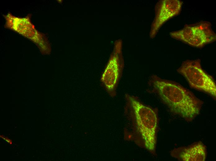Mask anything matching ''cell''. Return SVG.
Instances as JSON below:
<instances>
[{
  "instance_id": "obj_1",
  "label": "cell",
  "mask_w": 216,
  "mask_h": 161,
  "mask_svg": "<svg viewBox=\"0 0 216 161\" xmlns=\"http://www.w3.org/2000/svg\"><path fill=\"white\" fill-rule=\"evenodd\" d=\"M151 85L174 112L187 120L199 114L203 102L191 92L175 82L153 76Z\"/></svg>"
},
{
  "instance_id": "obj_2",
  "label": "cell",
  "mask_w": 216,
  "mask_h": 161,
  "mask_svg": "<svg viewBox=\"0 0 216 161\" xmlns=\"http://www.w3.org/2000/svg\"><path fill=\"white\" fill-rule=\"evenodd\" d=\"M125 99V113L132 120L135 133L145 148L155 153L158 120L156 112L133 96L126 94Z\"/></svg>"
},
{
  "instance_id": "obj_3",
  "label": "cell",
  "mask_w": 216,
  "mask_h": 161,
  "mask_svg": "<svg viewBox=\"0 0 216 161\" xmlns=\"http://www.w3.org/2000/svg\"><path fill=\"white\" fill-rule=\"evenodd\" d=\"M170 35L173 39L198 48L216 40V35L210 23L206 21L185 25L181 29L171 32Z\"/></svg>"
},
{
  "instance_id": "obj_4",
  "label": "cell",
  "mask_w": 216,
  "mask_h": 161,
  "mask_svg": "<svg viewBox=\"0 0 216 161\" xmlns=\"http://www.w3.org/2000/svg\"><path fill=\"white\" fill-rule=\"evenodd\" d=\"M177 71L185 77L191 87L216 97L215 82L202 68L200 59L184 61Z\"/></svg>"
},
{
  "instance_id": "obj_5",
  "label": "cell",
  "mask_w": 216,
  "mask_h": 161,
  "mask_svg": "<svg viewBox=\"0 0 216 161\" xmlns=\"http://www.w3.org/2000/svg\"><path fill=\"white\" fill-rule=\"evenodd\" d=\"M121 49V44L117 46L102 77L107 91L112 96L115 95L123 68L124 62Z\"/></svg>"
},
{
  "instance_id": "obj_6",
  "label": "cell",
  "mask_w": 216,
  "mask_h": 161,
  "mask_svg": "<svg viewBox=\"0 0 216 161\" xmlns=\"http://www.w3.org/2000/svg\"><path fill=\"white\" fill-rule=\"evenodd\" d=\"M183 2L179 0L159 1L155 7V15L152 24L150 36L154 38L162 26L166 21L179 14Z\"/></svg>"
},
{
  "instance_id": "obj_7",
  "label": "cell",
  "mask_w": 216,
  "mask_h": 161,
  "mask_svg": "<svg viewBox=\"0 0 216 161\" xmlns=\"http://www.w3.org/2000/svg\"><path fill=\"white\" fill-rule=\"evenodd\" d=\"M205 146L201 142L187 147L175 149L171 153L172 156L183 161H204L206 153Z\"/></svg>"
},
{
  "instance_id": "obj_8",
  "label": "cell",
  "mask_w": 216,
  "mask_h": 161,
  "mask_svg": "<svg viewBox=\"0 0 216 161\" xmlns=\"http://www.w3.org/2000/svg\"><path fill=\"white\" fill-rule=\"evenodd\" d=\"M0 137L5 141L9 145H12V140L7 137L5 136L2 135H0Z\"/></svg>"
}]
</instances>
